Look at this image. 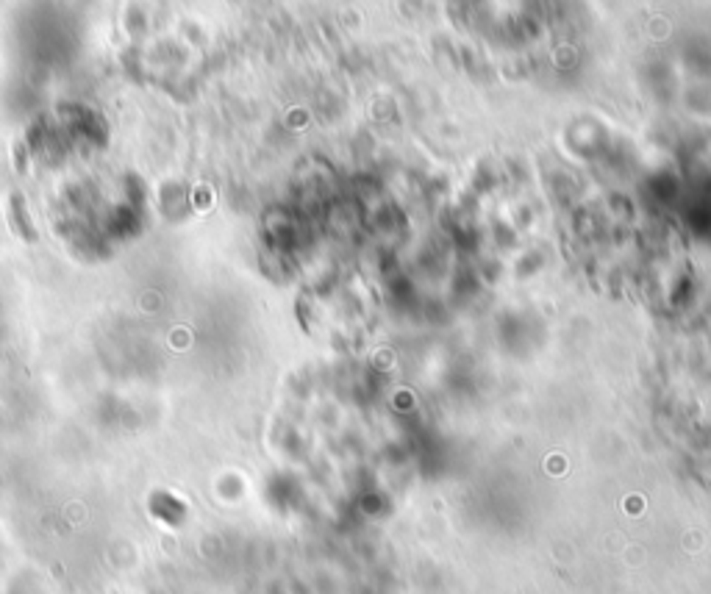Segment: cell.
Returning a JSON list of instances; mask_svg holds the SVG:
<instances>
[{
  "label": "cell",
  "mask_w": 711,
  "mask_h": 594,
  "mask_svg": "<svg viewBox=\"0 0 711 594\" xmlns=\"http://www.w3.org/2000/svg\"><path fill=\"white\" fill-rule=\"evenodd\" d=\"M11 217H14V228H17L20 236H26V239L36 236L31 220H28V211H26V200L20 198V195H14V200H11Z\"/></svg>",
  "instance_id": "6da1fadb"
}]
</instances>
